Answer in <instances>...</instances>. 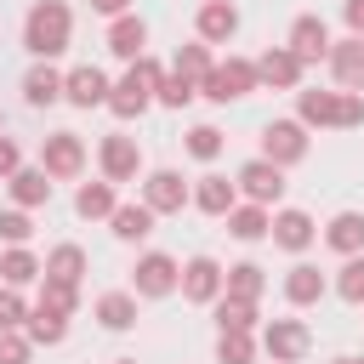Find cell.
<instances>
[{
  "mask_svg": "<svg viewBox=\"0 0 364 364\" xmlns=\"http://www.w3.org/2000/svg\"><path fill=\"white\" fill-rule=\"evenodd\" d=\"M114 364H136V358H114Z\"/></svg>",
  "mask_w": 364,
  "mask_h": 364,
  "instance_id": "7dc6e473",
  "label": "cell"
},
{
  "mask_svg": "<svg viewBox=\"0 0 364 364\" xmlns=\"http://www.w3.org/2000/svg\"><path fill=\"white\" fill-rule=\"evenodd\" d=\"M222 222H228V233H233V239H245V245H256V239H267V233H273V210H267V205H245V199H239Z\"/></svg>",
  "mask_w": 364,
  "mask_h": 364,
  "instance_id": "cb8c5ba5",
  "label": "cell"
},
{
  "mask_svg": "<svg viewBox=\"0 0 364 364\" xmlns=\"http://www.w3.org/2000/svg\"><path fill=\"white\" fill-rule=\"evenodd\" d=\"M97 165H102V182H136L142 176V148L136 136H102L97 142Z\"/></svg>",
  "mask_w": 364,
  "mask_h": 364,
  "instance_id": "8fae6325",
  "label": "cell"
},
{
  "mask_svg": "<svg viewBox=\"0 0 364 364\" xmlns=\"http://www.w3.org/2000/svg\"><path fill=\"white\" fill-rule=\"evenodd\" d=\"M17 171H23V148H17L11 136H0V182H11Z\"/></svg>",
  "mask_w": 364,
  "mask_h": 364,
  "instance_id": "7bdbcfd3",
  "label": "cell"
},
{
  "mask_svg": "<svg viewBox=\"0 0 364 364\" xmlns=\"http://www.w3.org/2000/svg\"><path fill=\"white\" fill-rule=\"evenodd\" d=\"M34 279H46V262H40L28 245H11V250L0 256V284L23 290V284H34Z\"/></svg>",
  "mask_w": 364,
  "mask_h": 364,
  "instance_id": "484cf974",
  "label": "cell"
},
{
  "mask_svg": "<svg viewBox=\"0 0 364 364\" xmlns=\"http://www.w3.org/2000/svg\"><path fill=\"white\" fill-rule=\"evenodd\" d=\"M34 307H46V313H74L80 307V284H57V279H40V301Z\"/></svg>",
  "mask_w": 364,
  "mask_h": 364,
  "instance_id": "e575fe53",
  "label": "cell"
},
{
  "mask_svg": "<svg viewBox=\"0 0 364 364\" xmlns=\"http://www.w3.org/2000/svg\"><path fill=\"white\" fill-rule=\"evenodd\" d=\"M176 284H182V262H176V256H165V250H142V256H136V267H131V296L159 301V296H171Z\"/></svg>",
  "mask_w": 364,
  "mask_h": 364,
  "instance_id": "277c9868",
  "label": "cell"
},
{
  "mask_svg": "<svg viewBox=\"0 0 364 364\" xmlns=\"http://www.w3.org/2000/svg\"><path fill=\"white\" fill-rule=\"evenodd\" d=\"M336 296L353 301V307L364 301V256H347V262H341V273H336Z\"/></svg>",
  "mask_w": 364,
  "mask_h": 364,
  "instance_id": "8d00e7d4",
  "label": "cell"
},
{
  "mask_svg": "<svg viewBox=\"0 0 364 364\" xmlns=\"http://www.w3.org/2000/svg\"><path fill=\"white\" fill-rule=\"evenodd\" d=\"M324 245L336 256H364V210H336L324 222Z\"/></svg>",
  "mask_w": 364,
  "mask_h": 364,
  "instance_id": "d6986e66",
  "label": "cell"
},
{
  "mask_svg": "<svg viewBox=\"0 0 364 364\" xmlns=\"http://www.w3.org/2000/svg\"><path fill=\"white\" fill-rule=\"evenodd\" d=\"M108 228H114V239H125V245H142L148 233H154V210L136 199V205H119L114 216H108Z\"/></svg>",
  "mask_w": 364,
  "mask_h": 364,
  "instance_id": "83f0119b",
  "label": "cell"
},
{
  "mask_svg": "<svg viewBox=\"0 0 364 364\" xmlns=\"http://www.w3.org/2000/svg\"><path fill=\"white\" fill-rule=\"evenodd\" d=\"M210 68H216V57H210V46H205V40H193V46H176V63H171V74H182V80H193V85H199Z\"/></svg>",
  "mask_w": 364,
  "mask_h": 364,
  "instance_id": "d6a6232c",
  "label": "cell"
},
{
  "mask_svg": "<svg viewBox=\"0 0 364 364\" xmlns=\"http://www.w3.org/2000/svg\"><path fill=\"white\" fill-rule=\"evenodd\" d=\"M262 347H267L273 364H296V358H307L313 330H307L301 318H267V324H262Z\"/></svg>",
  "mask_w": 364,
  "mask_h": 364,
  "instance_id": "30bf717a",
  "label": "cell"
},
{
  "mask_svg": "<svg viewBox=\"0 0 364 364\" xmlns=\"http://www.w3.org/2000/svg\"><path fill=\"white\" fill-rule=\"evenodd\" d=\"M28 324V307H23V296L11 290V284H0V330H23Z\"/></svg>",
  "mask_w": 364,
  "mask_h": 364,
  "instance_id": "ab89813d",
  "label": "cell"
},
{
  "mask_svg": "<svg viewBox=\"0 0 364 364\" xmlns=\"http://www.w3.org/2000/svg\"><path fill=\"white\" fill-rule=\"evenodd\" d=\"M267 290V273L256 267V262H233L228 273H222V296H233V301H256Z\"/></svg>",
  "mask_w": 364,
  "mask_h": 364,
  "instance_id": "f1b7e54d",
  "label": "cell"
},
{
  "mask_svg": "<svg viewBox=\"0 0 364 364\" xmlns=\"http://www.w3.org/2000/svg\"><path fill=\"white\" fill-rule=\"evenodd\" d=\"M108 74L102 68H91V63H80V68H68L63 74V102H74V108H108Z\"/></svg>",
  "mask_w": 364,
  "mask_h": 364,
  "instance_id": "9a60e30c",
  "label": "cell"
},
{
  "mask_svg": "<svg viewBox=\"0 0 364 364\" xmlns=\"http://www.w3.org/2000/svg\"><path fill=\"white\" fill-rule=\"evenodd\" d=\"M324 290H330V279H324L313 262H296V267L284 273V301H290V307H313V301H324Z\"/></svg>",
  "mask_w": 364,
  "mask_h": 364,
  "instance_id": "ffe728a7",
  "label": "cell"
},
{
  "mask_svg": "<svg viewBox=\"0 0 364 364\" xmlns=\"http://www.w3.org/2000/svg\"><path fill=\"white\" fill-rule=\"evenodd\" d=\"M46 279H57V284H80V279H85V250H80V245H57V250L46 256Z\"/></svg>",
  "mask_w": 364,
  "mask_h": 364,
  "instance_id": "1f68e13d",
  "label": "cell"
},
{
  "mask_svg": "<svg viewBox=\"0 0 364 364\" xmlns=\"http://www.w3.org/2000/svg\"><path fill=\"white\" fill-rule=\"evenodd\" d=\"M210 307H216V330H222V336H233V330H239V336H250V330H256V318H262V313H256V301H233V296H216Z\"/></svg>",
  "mask_w": 364,
  "mask_h": 364,
  "instance_id": "4dcf8cb0",
  "label": "cell"
},
{
  "mask_svg": "<svg viewBox=\"0 0 364 364\" xmlns=\"http://www.w3.org/2000/svg\"><path fill=\"white\" fill-rule=\"evenodd\" d=\"M28 233H34L28 210H0V239L6 245H28Z\"/></svg>",
  "mask_w": 364,
  "mask_h": 364,
  "instance_id": "60d3db41",
  "label": "cell"
},
{
  "mask_svg": "<svg viewBox=\"0 0 364 364\" xmlns=\"http://www.w3.org/2000/svg\"><path fill=\"white\" fill-rule=\"evenodd\" d=\"M193 205H199L205 216H228V210L239 205V182H228V176H216V171H210V176H199V182H193Z\"/></svg>",
  "mask_w": 364,
  "mask_h": 364,
  "instance_id": "603a6c76",
  "label": "cell"
},
{
  "mask_svg": "<svg viewBox=\"0 0 364 364\" xmlns=\"http://www.w3.org/2000/svg\"><path fill=\"white\" fill-rule=\"evenodd\" d=\"M284 46H290L296 63L307 68V63H330V46H336V40H330V28H324L318 11H301V17L290 23V40H284Z\"/></svg>",
  "mask_w": 364,
  "mask_h": 364,
  "instance_id": "4fadbf2b",
  "label": "cell"
},
{
  "mask_svg": "<svg viewBox=\"0 0 364 364\" xmlns=\"http://www.w3.org/2000/svg\"><path fill=\"white\" fill-rule=\"evenodd\" d=\"M256 91V63H245V57H222L205 80H199V97H210V102H239V97H250Z\"/></svg>",
  "mask_w": 364,
  "mask_h": 364,
  "instance_id": "5b68a950",
  "label": "cell"
},
{
  "mask_svg": "<svg viewBox=\"0 0 364 364\" xmlns=\"http://www.w3.org/2000/svg\"><path fill=\"white\" fill-rule=\"evenodd\" d=\"M91 11H102V17H125L131 0H91Z\"/></svg>",
  "mask_w": 364,
  "mask_h": 364,
  "instance_id": "f6af8a7d",
  "label": "cell"
},
{
  "mask_svg": "<svg viewBox=\"0 0 364 364\" xmlns=\"http://www.w3.org/2000/svg\"><path fill=\"white\" fill-rule=\"evenodd\" d=\"M336 364H364V358H336Z\"/></svg>",
  "mask_w": 364,
  "mask_h": 364,
  "instance_id": "bcb514c9",
  "label": "cell"
},
{
  "mask_svg": "<svg viewBox=\"0 0 364 364\" xmlns=\"http://www.w3.org/2000/svg\"><path fill=\"white\" fill-rule=\"evenodd\" d=\"M28 353H34V341L23 330H0V364H28Z\"/></svg>",
  "mask_w": 364,
  "mask_h": 364,
  "instance_id": "b9f144b4",
  "label": "cell"
},
{
  "mask_svg": "<svg viewBox=\"0 0 364 364\" xmlns=\"http://www.w3.org/2000/svg\"><path fill=\"white\" fill-rule=\"evenodd\" d=\"M68 40H74V11H68V0H34L28 17H23V51H28L34 63H51V57L68 51Z\"/></svg>",
  "mask_w": 364,
  "mask_h": 364,
  "instance_id": "6da1fadb",
  "label": "cell"
},
{
  "mask_svg": "<svg viewBox=\"0 0 364 364\" xmlns=\"http://www.w3.org/2000/svg\"><path fill=\"white\" fill-rule=\"evenodd\" d=\"M296 119L318 131H353L364 125V97L358 91H296Z\"/></svg>",
  "mask_w": 364,
  "mask_h": 364,
  "instance_id": "7a4b0ae2",
  "label": "cell"
},
{
  "mask_svg": "<svg viewBox=\"0 0 364 364\" xmlns=\"http://www.w3.org/2000/svg\"><path fill=\"white\" fill-rule=\"evenodd\" d=\"M262 159H273L279 171L284 165H301L307 159V125L301 119H267L262 125Z\"/></svg>",
  "mask_w": 364,
  "mask_h": 364,
  "instance_id": "8992f818",
  "label": "cell"
},
{
  "mask_svg": "<svg viewBox=\"0 0 364 364\" xmlns=\"http://www.w3.org/2000/svg\"><path fill=\"white\" fill-rule=\"evenodd\" d=\"M159 80H165V68H159V63L142 51V57H136V63H131V68L114 80V91H108V108H114L119 119H136L148 102H159Z\"/></svg>",
  "mask_w": 364,
  "mask_h": 364,
  "instance_id": "3957f363",
  "label": "cell"
},
{
  "mask_svg": "<svg viewBox=\"0 0 364 364\" xmlns=\"http://www.w3.org/2000/svg\"><path fill=\"white\" fill-rule=\"evenodd\" d=\"M142 46H148V23H142L136 11H125V17H114V23H108V51H114V57L136 63V57H142Z\"/></svg>",
  "mask_w": 364,
  "mask_h": 364,
  "instance_id": "44dd1931",
  "label": "cell"
},
{
  "mask_svg": "<svg viewBox=\"0 0 364 364\" xmlns=\"http://www.w3.org/2000/svg\"><path fill=\"white\" fill-rule=\"evenodd\" d=\"M341 17H347V28H353V34H364V0H347V6H341Z\"/></svg>",
  "mask_w": 364,
  "mask_h": 364,
  "instance_id": "ee69618b",
  "label": "cell"
},
{
  "mask_svg": "<svg viewBox=\"0 0 364 364\" xmlns=\"http://www.w3.org/2000/svg\"><path fill=\"white\" fill-rule=\"evenodd\" d=\"M6 188H11V205H17V210H40V205H51V176H46L40 165H23Z\"/></svg>",
  "mask_w": 364,
  "mask_h": 364,
  "instance_id": "7402d4cb",
  "label": "cell"
},
{
  "mask_svg": "<svg viewBox=\"0 0 364 364\" xmlns=\"http://www.w3.org/2000/svg\"><path fill=\"white\" fill-rule=\"evenodd\" d=\"M74 210H80L85 222H108V216L119 210V193H114V182H80V193H74Z\"/></svg>",
  "mask_w": 364,
  "mask_h": 364,
  "instance_id": "4316f807",
  "label": "cell"
},
{
  "mask_svg": "<svg viewBox=\"0 0 364 364\" xmlns=\"http://www.w3.org/2000/svg\"><path fill=\"white\" fill-rule=\"evenodd\" d=\"M330 74L341 91H358L364 97V34H347L330 46Z\"/></svg>",
  "mask_w": 364,
  "mask_h": 364,
  "instance_id": "e0dca14e",
  "label": "cell"
},
{
  "mask_svg": "<svg viewBox=\"0 0 364 364\" xmlns=\"http://www.w3.org/2000/svg\"><path fill=\"white\" fill-rule=\"evenodd\" d=\"M142 205L154 216H182L193 205V188L182 182V171H148L142 176Z\"/></svg>",
  "mask_w": 364,
  "mask_h": 364,
  "instance_id": "9c48e42d",
  "label": "cell"
},
{
  "mask_svg": "<svg viewBox=\"0 0 364 364\" xmlns=\"http://www.w3.org/2000/svg\"><path fill=\"white\" fill-rule=\"evenodd\" d=\"M233 182H239L245 205H267V210H273V205L284 199V171H279L273 159H262V154H256V159H245Z\"/></svg>",
  "mask_w": 364,
  "mask_h": 364,
  "instance_id": "ba28073f",
  "label": "cell"
},
{
  "mask_svg": "<svg viewBox=\"0 0 364 364\" xmlns=\"http://www.w3.org/2000/svg\"><path fill=\"white\" fill-rule=\"evenodd\" d=\"M40 171H46L51 182H74V176L85 171V142H80L74 131H51V136L40 142Z\"/></svg>",
  "mask_w": 364,
  "mask_h": 364,
  "instance_id": "52a82bcc",
  "label": "cell"
},
{
  "mask_svg": "<svg viewBox=\"0 0 364 364\" xmlns=\"http://www.w3.org/2000/svg\"><path fill=\"white\" fill-rule=\"evenodd\" d=\"M23 336H28L34 347H57V341L68 336V318H63V313H46V307H34V313H28V324H23Z\"/></svg>",
  "mask_w": 364,
  "mask_h": 364,
  "instance_id": "836d02e7",
  "label": "cell"
},
{
  "mask_svg": "<svg viewBox=\"0 0 364 364\" xmlns=\"http://www.w3.org/2000/svg\"><path fill=\"white\" fill-rule=\"evenodd\" d=\"M256 85H267V91H301V63H296V51H290V46H267V51L256 57Z\"/></svg>",
  "mask_w": 364,
  "mask_h": 364,
  "instance_id": "5bb4252c",
  "label": "cell"
},
{
  "mask_svg": "<svg viewBox=\"0 0 364 364\" xmlns=\"http://www.w3.org/2000/svg\"><path fill=\"white\" fill-rule=\"evenodd\" d=\"M267 239H273L279 250H296V256H301V250L318 239V222H313L307 210H273V233H267Z\"/></svg>",
  "mask_w": 364,
  "mask_h": 364,
  "instance_id": "ac0fdd59",
  "label": "cell"
},
{
  "mask_svg": "<svg viewBox=\"0 0 364 364\" xmlns=\"http://www.w3.org/2000/svg\"><path fill=\"white\" fill-rule=\"evenodd\" d=\"M97 324H102V330H131V324H136V296H131V290L97 296Z\"/></svg>",
  "mask_w": 364,
  "mask_h": 364,
  "instance_id": "f546056e",
  "label": "cell"
},
{
  "mask_svg": "<svg viewBox=\"0 0 364 364\" xmlns=\"http://www.w3.org/2000/svg\"><path fill=\"white\" fill-rule=\"evenodd\" d=\"M222 273H228V267H222L216 256H188V262H182V284H176V290H182V301L210 307V301L222 296Z\"/></svg>",
  "mask_w": 364,
  "mask_h": 364,
  "instance_id": "7c38bea8",
  "label": "cell"
},
{
  "mask_svg": "<svg viewBox=\"0 0 364 364\" xmlns=\"http://www.w3.org/2000/svg\"><path fill=\"white\" fill-rule=\"evenodd\" d=\"M188 154H193V159H216V154H222V131H216V125H193V131H188Z\"/></svg>",
  "mask_w": 364,
  "mask_h": 364,
  "instance_id": "f35d334b",
  "label": "cell"
},
{
  "mask_svg": "<svg viewBox=\"0 0 364 364\" xmlns=\"http://www.w3.org/2000/svg\"><path fill=\"white\" fill-rule=\"evenodd\" d=\"M193 97H199L193 80H182V74H165V80H159V102H165V108H188Z\"/></svg>",
  "mask_w": 364,
  "mask_h": 364,
  "instance_id": "74e56055",
  "label": "cell"
},
{
  "mask_svg": "<svg viewBox=\"0 0 364 364\" xmlns=\"http://www.w3.org/2000/svg\"><path fill=\"white\" fill-rule=\"evenodd\" d=\"M23 102H28V108H51V102H63V74H57L51 63H34V68L23 74Z\"/></svg>",
  "mask_w": 364,
  "mask_h": 364,
  "instance_id": "d4e9b609",
  "label": "cell"
},
{
  "mask_svg": "<svg viewBox=\"0 0 364 364\" xmlns=\"http://www.w3.org/2000/svg\"><path fill=\"white\" fill-rule=\"evenodd\" d=\"M216 364H256V336H216Z\"/></svg>",
  "mask_w": 364,
  "mask_h": 364,
  "instance_id": "d590c367",
  "label": "cell"
},
{
  "mask_svg": "<svg viewBox=\"0 0 364 364\" xmlns=\"http://www.w3.org/2000/svg\"><path fill=\"white\" fill-rule=\"evenodd\" d=\"M193 34H199L205 46H228V40L239 34V6H233V0H205L199 17H193Z\"/></svg>",
  "mask_w": 364,
  "mask_h": 364,
  "instance_id": "2e32d148",
  "label": "cell"
}]
</instances>
